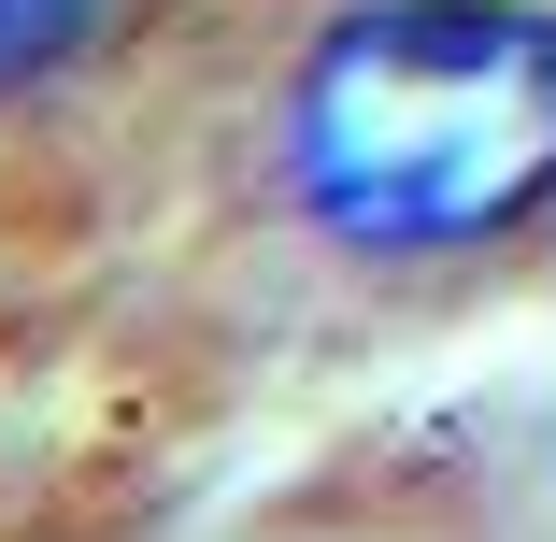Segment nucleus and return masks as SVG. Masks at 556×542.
Here are the masks:
<instances>
[{"label": "nucleus", "mask_w": 556, "mask_h": 542, "mask_svg": "<svg viewBox=\"0 0 556 542\" xmlns=\"http://www.w3.org/2000/svg\"><path fill=\"white\" fill-rule=\"evenodd\" d=\"M271 186L343 272H471L556 214L542 0H343L271 86Z\"/></svg>", "instance_id": "nucleus-1"}, {"label": "nucleus", "mask_w": 556, "mask_h": 542, "mask_svg": "<svg viewBox=\"0 0 556 542\" xmlns=\"http://www.w3.org/2000/svg\"><path fill=\"white\" fill-rule=\"evenodd\" d=\"M100 15H115V0H0V100H29L43 72H72L100 43Z\"/></svg>", "instance_id": "nucleus-2"}]
</instances>
